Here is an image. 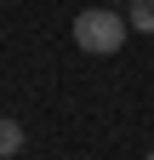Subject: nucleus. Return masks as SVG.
Returning a JSON list of instances; mask_svg holds the SVG:
<instances>
[{"instance_id": "1", "label": "nucleus", "mask_w": 154, "mask_h": 160, "mask_svg": "<svg viewBox=\"0 0 154 160\" xmlns=\"http://www.w3.org/2000/svg\"><path fill=\"white\" fill-rule=\"evenodd\" d=\"M126 34H131L126 12H108V6H86L80 17H74V46H80V52H91V57H114V52L126 46Z\"/></svg>"}, {"instance_id": "2", "label": "nucleus", "mask_w": 154, "mask_h": 160, "mask_svg": "<svg viewBox=\"0 0 154 160\" xmlns=\"http://www.w3.org/2000/svg\"><path fill=\"white\" fill-rule=\"evenodd\" d=\"M126 23H131V34H154V0H131Z\"/></svg>"}, {"instance_id": "3", "label": "nucleus", "mask_w": 154, "mask_h": 160, "mask_svg": "<svg viewBox=\"0 0 154 160\" xmlns=\"http://www.w3.org/2000/svg\"><path fill=\"white\" fill-rule=\"evenodd\" d=\"M17 149H23V126H17V120H6V114H0V154H17Z\"/></svg>"}, {"instance_id": "4", "label": "nucleus", "mask_w": 154, "mask_h": 160, "mask_svg": "<svg viewBox=\"0 0 154 160\" xmlns=\"http://www.w3.org/2000/svg\"><path fill=\"white\" fill-rule=\"evenodd\" d=\"M0 160H6V154H0Z\"/></svg>"}, {"instance_id": "5", "label": "nucleus", "mask_w": 154, "mask_h": 160, "mask_svg": "<svg viewBox=\"0 0 154 160\" xmlns=\"http://www.w3.org/2000/svg\"><path fill=\"white\" fill-rule=\"evenodd\" d=\"M148 160H154V154H148Z\"/></svg>"}]
</instances>
